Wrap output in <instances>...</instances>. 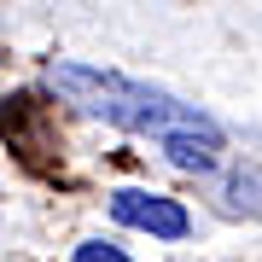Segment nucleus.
I'll use <instances>...</instances> for the list:
<instances>
[{"label": "nucleus", "mask_w": 262, "mask_h": 262, "mask_svg": "<svg viewBox=\"0 0 262 262\" xmlns=\"http://www.w3.org/2000/svg\"><path fill=\"white\" fill-rule=\"evenodd\" d=\"M47 82L64 94L70 105H82L88 117L111 122L128 134H151L163 146V158L187 175H210L222 163V128L215 117H204L198 105H181L175 94H158L146 82H128L117 70H94V64H53Z\"/></svg>", "instance_id": "f257e3e1"}, {"label": "nucleus", "mask_w": 262, "mask_h": 262, "mask_svg": "<svg viewBox=\"0 0 262 262\" xmlns=\"http://www.w3.org/2000/svg\"><path fill=\"white\" fill-rule=\"evenodd\" d=\"M111 222L140 227V233H151V239H187V233H192V215H187V204H181V198L140 192V187L111 192Z\"/></svg>", "instance_id": "f03ea898"}, {"label": "nucleus", "mask_w": 262, "mask_h": 262, "mask_svg": "<svg viewBox=\"0 0 262 262\" xmlns=\"http://www.w3.org/2000/svg\"><path fill=\"white\" fill-rule=\"evenodd\" d=\"M76 262H128L117 251V245H99V239H88V245H76Z\"/></svg>", "instance_id": "7ed1b4c3"}]
</instances>
